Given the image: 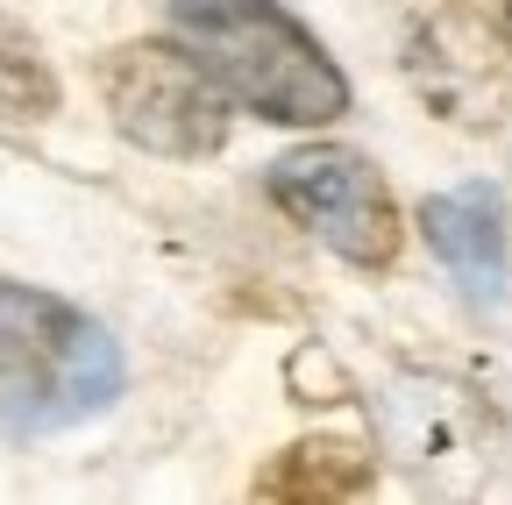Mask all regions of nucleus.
<instances>
[{
    "mask_svg": "<svg viewBox=\"0 0 512 505\" xmlns=\"http://www.w3.org/2000/svg\"><path fill=\"white\" fill-rule=\"evenodd\" d=\"M171 22L178 43L207 65V79L249 114L292 121V129H320L349 114V79L271 0H178Z\"/></svg>",
    "mask_w": 512,
    "mask_h": 505,
    "instance_id": "nucleus-1",
    "label": "nucleus"
},
{
    "mask_svg": "<svg viewBox=\"0 0 512 505\" xmlns=\"http://www.w3.org/2000/svg\"><path fill=\"white\" fill-rule=\"evenodd\" d=\"M121 392V349L100 321L29 285H0V427H79Z\"/></svg>",
    "mask_w": 512,
    "mask_h": 505,
    "instance_id": "nucleus-2",
    "label": "nucleus"
},
{
    "mask_svg": "<svg viewBox=\"0 0 512 505\" xmlns=\"http://www.w3.org/2000/svg\"><path fill=\"white\" fill-rule=\"evenodd\" d=\"M100 93L114 129L157 157H214L228 143V107L185 43H121L114 57H100Z\"/></svg>",
    "mask_w": 512,
    "mask_h": 505,
    "instance_id": "nucleus-3",
    "label": "nucleus"
},
{
    "mask_svg": "<svg viewBox=\"0 0 512 505\" xmlns=\"http://www.w3.org/2000/svg\"><path fill=\"white\" fill-rule=\"evenodd\" d=\"M271 193L292 221H306L320 242L335 249V257L363 264V271H384L399 257V207L384 193V178L356 157V150H292L271 164Z\"/></svg>",
    "mask_w": 512,
    "mask_h": 505,
    "instance_id": "nucleus-4",
    "label": "nucleus"
},
{
    "mask_svg": "<svg viewBox=\"0 0 512 505\" xmlns=\"http://www.w3.org/2000/svg\"><path fill=\"white\" fill-rule=\"evenodd\" d=\"M413 86L441 121L463 129H491L512 107V57L491 36V22H477L470 8H441L420 36H413Z\"/></svg>",
    "mask_w": 512,
    "mask_h": 505,
    "instance_id": "nucleus-5",
    "label": "nucleus"
},
{
    "mask_svg": "<svg viewBox=\"0 0 512 505\" xmlns=\"http://www.w3.org/2000/svg\"><path fill=\"white\" fill-rule=\"evenodd\" d=\"M420 228H427V249L448 264V278H456L477 306H498L505 299V221H498L491 185L434 193L420 207Z\"/></svg>",
    "mask_w": 512,
    "mask_h": 505,
    "instance_id": "nucleus-6",
    "label": "nucleus"
},
{
    "mask_svg": "<svg viewBox=\"0 0 512 505\" xmlns=\"http://www.w3.org/2000/svg\"><path fill=\"white\" fill-rule=\"evenodd\" d=\"M384 427L406 449V463H441V456H463L470 449V427H477V406L463 385H441V377H413V385L392 392L384 406Z\"/></svg>",
    "mask_w": 512,
    "mask_h": 505,
    "instance_id": "nucleus-7",
    "label": "nucleus"
},
{
    "mask_svg": "<svg viewBox=\"0 0 512 505\" xmlns=\"http://www.w3.org/2000/svg\"><path fill=\"white\" fill-rule=\"evenodd\" d=\"M356 491H370V456L356 441H335V434L292 441V449L256 477V498H356Z\"/></svg>",
    "mask_w": 512,
    "mask_h": 505,
    "instance_id": "nucleus-8",
    "label": "nucleus"
},
{
    "mask_svg": "<svg viewBox=\"0 0 512 505\" xmlns=\"http://www.w3.org/2000/svg\"><path fill=\"white\" fill-rule=\"evenodd\" d=\"M57 107V79L22 22L0 15V121H43Z\"/></svg>",
    "mask_w": 512,
    "mask_h": 505,
    "instance_id": "nucleus-9",
    "label": "nucleus"
},
{
    "mask_svg": "<svg viewBox=\"0 0 512 505\" xmlns=\"http://www.w3.org/2000/svg\"><path fill=\"white\" fill-rule=\"evenodd\" d=\"M505 22H512V0H505Z\"/></svg>",
    "mask_w": 512,
    "mask_h": 505,
    "instance_id": "nucleus-10",
    "label": "nucleus"
}]
</instances>
